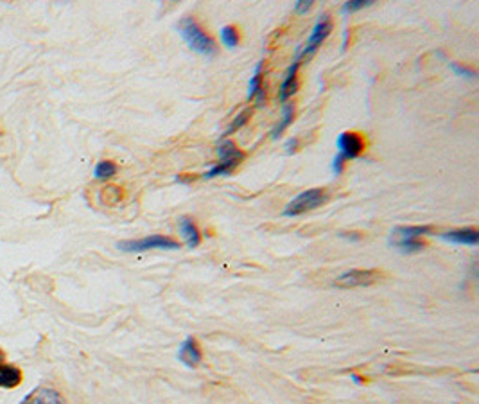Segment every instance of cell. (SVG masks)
<instances>
[{
	"label": "cell",
	"instance_id": "obj_2",
	"mask_svg": "<svg viewBox=\"0 0 479 404\" xmlns=\"http://www.w3.org/2000/svg\"><path fill=\"white\" fill-rule=\"evenodd\" d=\"M433 233V227H397L391 230V244L402 253H415L426 247V242L420 241L422 235Z\"/></svg>",
	"mask_w": 479,
	"mask_h": 404
},
{
	"label": "cell",
	"instance_id": "obj_22",
	"mask_svg": "<svg viewBox=\"0 0 479 404\" xmlns=\"http://www.w3.org/2000/svg\"><path fill=\"white\" fill-rule=\"evenodd\" d=\"M451 68L456 72L458 76H465V77H471V79H476V72L471 70V68L462 67V65H458V63H451Z\"/></svg>",
	"mask_w": 479,
	"mask_h": 404
},
{
	"label": "cell",
	"instance_id": "obj_10",
	"mask_svg": "<svg viewBox=\"0 0 479 404\" xmlns=\"http://www.w3.org/2000/svg\"><path fill=\"white\" fill-rule=\"evenodd\" d=\"M300 63H302L300 49H296L291 67L287 68L286 77H284L282 85H280V101H282V103H287V99L293 97V94L296 92V86H298V83H296V72H298Z\"/></svg>",
	"mask_w": 479,
	"mask_h": 404
},
{
	"label": "cell",
	"instance_id": "obj_14",
	"mask_svg": "<svg viewBox=\"0 0 479 404\" xmlns=\"http://www.w3.org/2000/svg\"><path fill=\"white\" fill-rule=\"evenodd\" d=\"M22 383V370L14 365H2L0 367V388L11 390Z\"/></svg>",
	"mask_w": 479,
	"mask_h": 404
},
{
	"label": "cell",
	"instance_id": "obj_5",
	"mask_svg": "<svg viewBox=\"0 0 479 404\" xmlns=\"http://www.w3.org/2000/svg\"><path fill=\"white\" fill-rule=\"evenodd\" d=\"M117 247H119V250L128 251V253H140V251L148 250H178L179 242L169 238V235L155 233V235H148V238L142 239H130V241L117 242Z\"/></svg>",
	"mask_w": 479,
	"mask_h": 404
},
{
	"label": "cell",
	"instance_id": "obj_20",
	"mask_svg": "<svg viewBox=\"0 0 479 404\" xmlns=\"http://www.w3.org/2000/svg\"><path fill=\"white\" fill-rule=\"evenodd\" d=\"M370 4H372V0H349L341 8V13H354V11H359V9L368 8Z\"/></svg>",
	"mask_w": 479,
	"mask_h": 404
},
{
	"label": "cell",
	"instance_id": "obj_16",
	"mask_svg": "<svg viewBox=\"0 0 479 404\" xmlns=\"http://www.w3.org/2000/svg\"><path fill=\"white\" fill-rule=\"evenodd\" d=\"M115 175H117V166L112 160H101L94 169L95 180H108Z\"/></svg>",
	"mask_w": 479,
	"mask_h": 404
},
{
	"label": "cell",
	"instance_id": "obj_12",
	"mask_svg": "<svg viewBox=\"0 0 479 404\" xmlns=\"http://www.w3.org/2000/svg\"><path fill=\"white\" fill-rule=\"evenodd\" d=\"M444 241L454 242V244H465V247H476L479 242L478 229H456L449 232L440 233Z\"/></svg>",
	"mask_w": 479,
	"mask_h": 404
},
{
	"label": "cell",
	"instance_id": "obj_1",
	"mask_svg": "<svg viewBox=\"0 0 479 404\" xmlns=\"http://www.w3.org/2000/svg\"><path fill=\"white\" fill-rule=\"evenodd\" d=\"M178 31L184 38L185 44L188 45V49L194 52L202 54V56H214L217 52V45L212 40L211 36L206 35L202 29V26L194 20L193 17H185L178 26Z\"/></svg>",
	"mask_w": 479,
	"mask_h": 404
},
{
	"label": "cell",
	"instance_id": "obj_23",
	"mask_svg": "<svg viewBox=\"0 0 479 404\" xmlns=\"http://www.w3.org/2000/svg\"><path fill=\"white\" fill-rule=\"evenodd\" d=\"M313 4L314 2H311V0H300V2H296L295 4V11L296 13L304 15V13H307L311 8H313Z\"/></svg>",
	"mask_w": 479,
	"mask_h": 404
},
{
	"label": "cell",
	"instance_id": "obj_25",
	"mask_svg": "<svg viewBox=\"0 0 479 404\" xmlns=\"http://www.w3.org/2000/svg\"><path fill=\"white\" fill-rule=\"evenodd\" d=\"M296 146H298V139H291V140H289V142H287V146H286L287 155H291V153L296 149Z\"/></svg>",
	"mask_w": 479,
	"mask_h": 404
},
{
	"label": "cell",
	"instance_id": "obj_9",
	"mask_svg": "<svg viewBox=\"0 0 479 404\" xmlns=\"http://www.w3.org/2000/svg\"><path fill=\"white\" fill-rule=\"evenodd\" d=\"M178 359L185 365V367H188V368H194L202 363L203 354H202V349H199V343H197L196 338L188 336L187 340H185L184 343L179 345Z\"/></svg>",
	"mask_w": 479,
	"mask_h": 404
},
{
	"label": "cell",
	"instance_id": "obj_6",
	"mask_svg": "<svg viewBox=\"0 0 479 404\" xmlns=\"http://www.w3.org/2000/svg\"><path fill=\"white\" fill-rule=\"evenodd\" d=\"M382 278V273L379 269H350L334 280L338 287L343 289H352V287H366L373 286Z\"/></svg>",
	"mask_w": 479,
	"mask_h": 404
},
{
	"label": "cell",
	"instance_id": "obj_3",
	"mask_svg": "<svg viewBox=\"0 0 479 404\" xmlns=\"http://www.w3.org/2000/svg\"><path fill=\"white\" fill-rule=\"evenodd\" d=\"M217 153H219V162L206 171L205 178H215V176H228L235 167L244 160V153L232 142V140L224 139L217 144Z\"/></svg>",
	"mask_w": 479,
	"mask_h": 404
},
{
	"label": "cell",
	"instance_id": "obj_11",
	"mask_svg": "<svg viewBox=\"0 0 479 404\" xmlns=\"http://www.w3.org/2000/svg\"><path fill=\"white\" fill-rule=\"evenodd\" d=\"M20 404H65L61 394L54 388H47V386H40L32 390L31 394L26 395Z\"/></svg>",
	"mask_w": 479,
	"mask_h": 404
},
{
	"label": "cell",
	"instance_id": "obj_13",
	"mask_svg": "<svg viewBox=\"0 0 479 404\" xmlns=\"http://www.w3.org/2000/svg\"><path fill=\"white\" fill-rule=\"evenodd\" d=\"M179 232H182V238H184L185 242H187V247L190 248L199 247V242H202V233H199V230H197V224L194 223L188 215L179 218Z\"/></svg>",
	"mask_w": 479,
	"mask_h": 404
},
{
	"label": "cell",
	"instance_id": "obj_15",
	"mask_svg": "<svg viewBox=\"0 0 479 404\" xmlns=\"http://www.w3.org/2000/svg\"><path fill=\"white\" fill-rule=\"evenodd\" d=\"M293 119H295V104L293 103H284V112H282V119L278 122L277 126L273 128V133H271V139L277 140L284 131L291 126Z\"/></svg>",
	"mask_w": 479,
	"mask_h": 404
},
{
	"label": "cell",
	"instance_id": "obj_8",
	"mask_svg": "<svg viewBox=\"0 0 479 404\" xmlns=\"http://www.w3.org/2000/svg\"><path fill=\"white\" fill-rule=\"evenodd\" d=\"M338 157L341 158L343 162L346 160H354V158H358L361 153L364 151V148H366V142H364V139L361 137L359 133H355V131H345V133H341L340 137H338Z\"/></svg>",
	"mask_w": 479,
	"mask_h": 404
},
{
	"label": "cell",
	"instance_id": "obj_21",
	"mask_svg": "<svg viewBox=\"0 0 479 404\" xmlns=\"http://www.w3.org/2000/svg\"><path fill=\"white\" fill-rule=\"evenodd\" d=\"M103 198L108 205H115V203L121 202L122 191L119 187H106L103 191Z\"/></svg>",
	"mask_w": 479,
	"mask_h": 404
},
{
	"label": "cell",
	"instance_id": "obj_17",
	"mask_svg": "<svg viewBox=\"0 0 479 404\" xmlns=\"http://www.w3.org/2000/svg\"><path fill=\"white\" fill-rule=\"evenodd\" d=\"M262 61L257 63L255 70H253V76H251L250 83H248V101L253 99L257 95L260 88H262Z\"/></svg>",
	"mask_w": 479,
	"mask_h": 404
},
{
	"label": "cell",
	"instance_id": "obj_19",
	"mask_svg": "<svg viewBox=\"0 0 479 404\" xmlns=\"http://www.w3.org/2000/svg\"><path fill=\"white\" fill-rule=\"evenodd\" d=\"M250 117H251V108H244L241 113H239L235 119L232 121V124L226 128V131H224V135H232V133H235L237 130H241L242 126L246 124L248 121H250Z\"/></svg>",
	"mask_w": 479,
	"mask_h": 404
},
{
	"label": "cell",
	"instance_id": "obj_26",
	"mask_svg": "<svg viewBox=\"0 0 479 404\" xmlns=\"http://www.w3.org/2000/svg\"><path fill=\"white\" fill-rule=\"evenodd\" d=\"M4 359H6L4 352H2V350H0V367H2V365H4Z\"/></svg>",
	"mask_w": 479,
	"mask_h": 404
},
{
	"label": "cell",
	"instance_id": "obj_4",
	"mask_svg": "<svg viewBox=\"0 0 479 404\" xmlns=\"http://www.w3.org/2000/svg\"><path fill=\"white\" fill-rule=\"evenodd\" d=\"M329 200V194L325 189H309V191H304L296 198H293L291 202L287 203L286 209H284V215L287 218H295V215L305 214V212H311L318 206L325 205V202Z\"/></svg>",
	"mask_w": 479,
	"mask_h": 404
},
{
	"label": "cell",
	"instance_id": "obj_18",
	"mask_svg": "<svg viewBox=\"0 0 479 404\" xmlns=\"http://www.w3.org/2000/svg\"><path fill=\"white\" fill-rule=\"evenodd\" d=\"M219 36L224 47H228V49H233L239 44V29L235 26H224Z\"/></svg>",
	"mask_w": 479,
	"mask_h": 404
},
{
	"label": "cell",
	"instance_id": "obj_24",
	"mask_svg": "<svg viewBox=\"0 0 479 404\" xmlns=\"http://www.w3.org/2000/svg\"><path fill=\"white\" fill-rule=\"evenodd\" d=\"M341 238H345V239H349V241H359L361 239V233H358V232H352V233H341Z\"/></svg>",
	"mask_w": 479,
	"mask_h": 404
},
{
	"label": "cell",
	"instance_id": "obj_7",
	"mask_svg": "<svg viewBox=\"0 0 479 404\" xmlns=\"http://www.w3.org/2000/svg\"><path fill=\"white\" fill-rule=\"evenodd\" d=\"M332 31V23H331V17L329 15H323V17L318 18V22L314 23L313 31H311V36L307 38L304 47H298L300 49V58H311L316 50L320 49V45L323 41L327 40V36L331 35Z\"/></svg>",
	"mask_w": 479,
	"mask_h": 404
}]
</instances>
